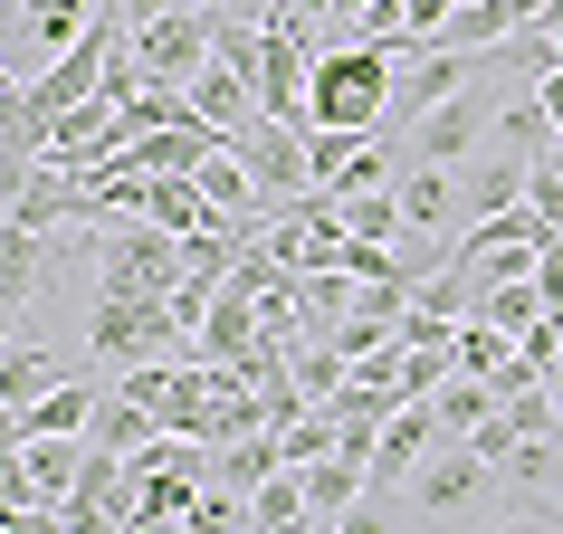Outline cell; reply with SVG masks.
I'll return each mask as SVG.
<instances>
[{"mask_svg": "<svg viewBox=\"0 0 563 534\" xmlns=\"http://www.w3.org/2000/svg\"><path fill=\"white\" fill-rule=\"evenodd\" d=\"M468 315H487L497 334H516V344H526V334L544 325V287H534V277H506V287H477V305H468Z\"/></svg>", "mask_w": 563, "mask_h": 534, "instance_id": "17", "label": "cell"}, {"mask_svg": "<svg viewBox=\"0 0 563 534\" xmlns=\"http://www.w3.org/2000/svg\"><path fill=\"white\" fill-rule=\"evenodd\" d=\"M534 287H544V305H563V220L544 230V258H534Z\"/></svg>", "mask_w": 563, "mask_h": 534, "instance_id": "22", "label": "cell"}, {"mask_svg": "<svg viewBox=\"0 0 563 534\" xmlns=\"http://www.w3.org/2000/svg\"><path fill=\"white\" fill-rule=\"evenodd\" d=\"M239 153H249V173H258V191H267L277 210L316 191V144H306V124H277V115H258L249 134H239Z\"/></svg>", "mask_w": 563, "mask_h": 534, "instance_id": "9", "label": "cell"}, {"mask_svg": "<svg viewBox=\"0 0 563 534\" xmlns=\"http://www.w3.org/2000/svg\"><path fill=\"white\" fill-rule=\"evenodd\" d=\"M210 48H220V10H210V0H181V10H163V20L134 30V67L163 77V87H191L210 67Z\"/></svg>", "mask_w": 563, "mask_h": 534, "instance_id": "6", "label": "cell"}, {"mask_svg": "<svg viewBox=\"0 0 563 534\" xmlns=\"http://www.w3.org/2000/svg\"><path fill=\"white\" fill-rule=\"evenodd\" d=\"M210 10H230V0H210Z\"/></svg>", "mask_w": 563, "mask_h": 534, "instance_id": "25", "label": "cell"}, {"mask_svg": "<svg viewBox=\"0 0 563 534\" xmlns=\"http://www.w3.org/2000/svg\"><path fill=\"white\" fill-rule=\"evenodd\" d=\"M334 201H344V230L354 238H401L411 230V220H401V191H383V181H373V191H334Z\"/></svg>", "mask_w": 563, "mask_h": 534, "instance_id": "20", "label": "cell"}, {"mask_svg": "<svg viewBox=\"0 0 563 534\" xmlns=\"http://www.w3.org/2000/svg\"><path fill=\"white\" fill-rule=\"evenodd\" d=\"M96 401H106L96 382H48V391L30 401V411H10V440H30V430H67V440H87Z\"/></svg>", "mask_w": 563, "mask_h": 534, "instance_id": "15", "label": "cell"}, {"mask_svg": "<svg viewBox=\"0 0 563 534\" xmlns=\"http://www.w3.org/2000/svg\"><path fill=\"white\" fill-rule=\"evenodd\" d=\"M67 534H134V458L87 440V468L67 487Z\"/></svg>", "mask_w": 563, "mask_h": 534, "instance_id": "7", "label": "cell"}, {"mask_svg": "<svg viewBox=\"0 0 563 534\" xmlns=\"http://www.w3.org/2000/svg\"><path fill=\"white\" fill-rule=\"evenodd\" d=\"M87 258H96V287H144V297H173L181 277H191V248L181 230L163 220H87Z\"/></svg>", "mask_w": 563, "mask_h": 534, "instance_id": "4", "label": "cell"}, {"mask_svg": "<svg viewBox=\"0 0 563 534\" xmlns=\"http://www.w3.org/2000/svg\"><path fill=\"white\" fill-rule=\"evenodd\" d=\"M96 20H106V0H10V77H30V58L48 67L58 48H77Z\"/></svg>", "mask_w": 563, "mask_h": 534, "instance_id": "8", "label": "cell"}, {"mask_svg": "<svg viewBox=\"0 0 563 534\" xmlns=\"http://www.w3.org/2000/svg\"><path fill=\"white\" fill-rule=\"evenodd\" d=\"M497 401H506V391L487 382V372H449V382L430 391V411H440V430H449V440H468V430H477L487 411H497Z\"/></svg>", "mask_w": 563, "mask_h": 534, "instance_id": "18", "label": "cell"}, {"mask_svg": "<svg viewBox=\"0 0 563 534\" xmlns=\"http://www.w3.org/2000/svg\"><path fill=\"white\" fill-rule=\"evenodd\" d=\"M526 181H534V163H526L516 144H497V153H468V163H459L468 220H497V210H516V201H526Z\"/></svg>", "mask_w": 563, "mask_h": 534, "instance_id": "13", "label": "cell"}, {"mask_svg": "<svg viewBox=\"0 0 563 534\" xmlns=\"http://www.w3.org/2000/svg\"><path fill=\"white\" fill-rule=\"evenodd\" d=\"M554 401H563V372H554Z\"/></svg>", "mask_w": 563, "mask_h": 534, "instance_id": "24", "label": "cell"}, {"mask_svg": "<svg viewBox=\"0 0 563 534\" xmlns=\"http://www.w3.org/2000/svg\"><path fill=\"white\" fill-rule=\"evenodd\" d=\"M0 382H10V391H0V401H10V411H30V401H38V391H48V382H58V363H48V354H38V344H30V334H10V363H0Z\"/></svg>", "mask_w": 563, "mask_h": 534, "instance_id": "21", "label": "cell"}, {"mask_svg": "<svg viewBox=\"0 0 563 534\" xmlns=\"http://www.w3.org/2000/svg\"><path fill=\"white\" fill-rule=\"evenodd\" d=\"M191 105H201V115L239 144V134H249V124L267 115V105H258V67H249V58H230V48H210V67L191 77Z\"/></svg>", "mask_w": 563, "mask_h": 534, "instance_id": "10", "label": "cell"}, {"mask_svg": "<svg viewBox=\"0 0 563 534\" xmlns=\"http://www.w3.org/2000/svg\"><path fill=\"white\" fill-rule=\"evenodd\" d=\"M440 440H449L440 411H430V401H401V411L383 420V440H373V487H411V468H420Z\"/></svg>", "mask_w": 563, "mask_h": 534, "instance_id": "11", "label": "cell"}, {"mask_svg": "<svg viewBox=\"0 0 563 534\" xmlns=\"http://www.w3.org/2000/svg\"><path fill=\"white\" fill-rule=\"evenodd\" d=\"M87 354L106 363V372H134V363H173V354H191V325L173 315V297H144V287H96Z\"/></svg>", "mask_w": 563, "mask_h": 534, "instance_id": "2", "label": "cell"}, {"mask_svg": "<svg viewBox=\"0 0 563 534\" xmlns=\"http://www.w3.org/2000/svg\"><path fill=\"white\" fill-rule=\"evenodd\" d=\"M497 487H506V468L487 458V448H477V440H449V448H430V458L411 468L401 515H420V525H468V515L497 505Z\"/></svg>", "mask_w": 563, "mask_h": 534, "instance_id": "5", "label": "cell"}, {"mask_svg": "<svg viewBox=\"0 0 563 534\" xmlns=\"http://www.w3.org/2000/svg\"><path fill=\"white\" fill-rule=\"evenodd\" d=\"M477 58H487V67H477L459 96H440L430 115L401 124V163H468V153L497 144V115H506V105H497V77H506V67H497V48H477Z\"/></svg>", "mask_w": 563, "mask_h": 534, "instance_id": "3", "label": "cell"}, {"mask_svg": "<svg viewBox=\"0 0 563 534\" xmlns=\"http://www.w3.org/2000/svg\"><path fill=\"white\" fill-rule=\"evenodd\" d=\"M391 191H401V220H411V230H430V238H440L449 220H468L459 163H401V181H391Z\"/></svg>", "mask_w": 563, "mask_h": 534, "instance_id": "12", "label": "cell"}, {"mask_svg": "<svg viewBox=\"0 0 563 534\" xmlns=\"http://www.w3.org/2000/svg\"><path fill=\"white\" fill-rule=\"evenodd\" d=\"M249 525L258 534H287V525H306V468H277L258 487V497H249Z\"/></svg>", "mask_w": 563, "mask_h": 534, "instance_id": "19", "label": "cell"}, {"mask_svg": "<svg viewBox=\"0 0 563 534\" xmlns=\"http://www.w3.org/2000/svg\"><path fill=\"white\" fill-rule=\"evenodd\" d=\"M277 468H287V440H277V430H239V440H210V477H220V487H239V497H258Z\"/></svg>", "mask_w": 563, "mask_h": 534, "instance_id": "14", "label": "cell"}, {"mask_svg": "<svg viewBox=\"0 0 563 534\" xmlns=\"http://www.w3.org/2000/svg\"><path fill=\"white\" fill-rule=\"evenodd\" d=\"M48 248H58V230L10 220V325H20V315H30V297L48 287Z\"/></svg>", "mask_w": 563, "mask_h": 534, "instance_id": "16", "label": "cell"}, {"mask_svg": "<svg viewBox=\"0 0 563 534\" xmlns=\"http://www.w3.org/2000/svg\"><path fill=\"white\" fill-rule=\"evenodd\" d=\"M391 77H401V48H391V38H344V48L316 58L306 115L344 124V134H383V124H391Z\"/></svg>", "mask_w": 563, "mask_h": 534, "instance_id": "1", "label": "cell"}, {"mask_svg": "<svg viewBox=\"0 0 563 534\" xmlns=\"http://www.w3.org/2000/svg\"><path fill=\"white\" fill-rule=\"evenodd\" d=\"M554 515H563V497H554Z\"/></svg>", "mask_w": 563, "mask_h": 534, "instance_id": "26", "label": "cell"}, {"mask_svg": "<svg viewBox=\"0 0 563 534\" xmlns=\"http://www.w3.org/2000/svg\"><path fill=\"white\" fill-rule=\"evenodd\" d=\"M106 10H115L124 30H144V20H163V10H181V0H106Z\"/></svg>", "mask_w": 563, "mask_h": 534, "instance_id": "23", "label": "cell"}]
</instances>
